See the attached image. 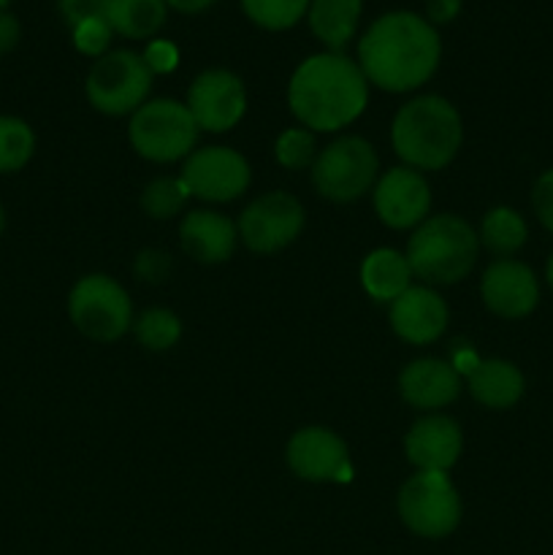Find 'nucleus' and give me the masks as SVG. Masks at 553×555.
Here are the masks:
<instances>
[{
	"label": "nucleus",
	"instance_id": "22",
	"mask_svg": "<svg viewBox=\"0 0 553 555\" xmlns=\"http://www.w3.org/2000/svg\"><path fill=\"white\" fill-rule=\"evenodd\" d=\"M363 0H309L307 22L329 52H342L361 25Z\"/></svg>",
	"mask_w": 553,
	"mask_h": 555
},
{
	"label": "nucleus",
	"instance_id": "10",
	"mask_svg": "<svg viewBox=\"0 0 553 555\" xmlns=\"http://www.w3.org/2000/svg\"><path fill=\"white\" fill-rule=\"evenodd\" d=\"M304 222H307V215H304L301 201L287 190H271L244 206L236 220L239 242L249 253L274 255L301 236Z\"/></svg>",
	"mask_w": 553,
	"mask_h": 555
},
{
	"label": "nucleus",
	"instance_id": "11",
	"mask_svg": "<svg viewBox=\"0 0 553 555\" xmlns=\"http://www.w3.org/2000/svg\"><path fill=\"white\" fill-rule=\"evenodd\" d=\"M179 177L188 184L190 195L204 204H231L249 190L253 171L242 152L233 146H198L182 163Z\"/></svg>",
	"mask_w": 553,
	"mask_h": 555
},
{
	"label": "nucleus",
	"instance_id": "3",
	"mask_svg": "<svg viewBox=\"0 0 553 555\" xmlns=\"http://www.w3.org/2000/svg\"><path fill=\"white\" fill-rule=\"evenodd\" d=\"M464 144V122L448 98L417 95L396 112L390 122V146L401 166L415 171H442Z\"/></svg>",
	"mask_w": 553,
	"mask_h": 555
},
{
	"label": "nucleus",
	"instance_id": "18",
	"mask_svg": "<svg viewBox=\"0 0 553 555\" xmlns=\"http://www.w3.org/2000/svg\"><path fill=\"white\" fill-rule=\"evenodd\" d=\"M464 390V377L453 363L442 358H417L399 374V396L407 406L423 412H439L453 404Z\"/></svg>",
	"mask_w": 553,
	"mask_h": 555
},
{
	"label": "nucleus",
	"instance_id": "39",
	"mask_svg": "<svg viewBox=\"0 0 553 555\" xmlns=\"http://www.w3.org/2000/svg\"><path fill=\"white\" fill-rule=\"evenodd\" d=\"M3 231H5V209L3 204H0V236H3Z\"/></svg>",
	"mask_w": 553,
	"mask_h": 555
},
{
	"label": "nucleus",
	"instance_id": "21",
	"mask_svg": "<svg viewBox=\"0 0 553 555\" xmlns=\"http://www.w3.org/2000/svg\"><path fill=\"white\" fill-rule=\"evenodd\" d=\"M412 269L404 253L394 247H377L363 258L361 287L377 304H394L412 285Z\"/></svg>",
	"mask_w": 553,
	"mask_h": 555
},
{
	"label": "nucleus",
	"instance_id": "2",
	"mask_svg": "<svg viewBox=\"0 0 553 555\" xmlns=\"http://www.w3.org/2000/svg\"><path fill=\"white\" fill-rule=\"evenodd\" d=\"M369 106L361 65L342 52H318L296 65L287 81V108L312 133H339Z\"/></svg>",
	"mask_w": 553,
	"mask_h": 555
},
{
	"label": "nucleus",
	"instance_id": "31",
	"mask_svg": "<svg viewBox=\"0 0 553 555\" xmlns=\"http://www.w3.org/2000/svg\"><path fill=\"white\" fill-rule=\"evenodd\" d=\"M112 0H57V11L65 25L74 30L76 25L87 20H106V11Z\"/></svg>",
	"mask_w": 553,
	"mask_h": 555
},
{
	"label": "nucleus",
	"instance_id": "13",
	"mask_svg": "<svg viewBox=\"0 0 553 555\" xmlns=\"http://www.w3.org/2000/svg\"><path fill=\"white\" fill-rule=\"evenodd\" d=\"M372 206L377 220L390 231H415L432 217V184L415 168H388L374 184Z\"/></svg>",
	"mask_w": 553,
	"mask_h": 555
},
{
	"label": "nucleus",
	"instance_id": "9",
	"mask_svg": "<svg viewBox=\"0 0 553 555\" xmlns=\"http://www.w3.org/2000/svg\"><path fill=\"white\" fill-rule=\"evenodd\" d=\"M152 70L139 52L114 49L92 63L85 79V95L106 117H130L150 101Z\"/></svg>",
	"mask_w": 553,
	"mask_h": 555
},
{
	"label": "nucleus",
	"instance_id": "14",
	"mask_svg": "<svg viewBox=\"0 0 553 555\" xmlns=\"http://www.w3.org/2000/svg\"><path fill=\"white\" fill-rule=\"evenodd\" d=\"M287 469L307 482L350 480L352 461L347 442L325 426H304L285 444Z\"/></svg>",
	"mask_w": 553,
	"mask_h": 555
},
{
	"label": "nucleus",
	"instance_id": "8",
	"mask_svg": "<svg viewBox=\"0 0 553 555\" xmlns=\"http://www.w3.org/2000/svg\"><path fill=\"white\" fill-rule=\"evenodd\" d=\"M68 318L81 336L112 345L133 328V304L114 276L85 274L68 293Z\"/></svg>",
	"mask_w": 553,
	"mask_h": 555
},
{
	"label": "nucleus",
	"instance_id": "15",
	"mask_svg": "<svg viewBox=\"0 0 553 555\" xmlns=\"http://www.w3.org/2000/svg\"><path fill=\"white\" fill-rule=\"evenodd\" d=\"M483 307L502 320H524L540 304V280L524 260L499 258L483 271Z\"/></svg>",
	"mask_w": 553,
	"mask_h": 555
},
{
	"label": "nucleus",
	"instance_id": "7",
	"mask_svg": "<svg viewBox=\"0 0 553 555\" xmlns=\"http://www.w3.org/2000/svg\"><path fill=\"white\" fill-rule=\"evenodd\" d=\"M312 188L331 204H352L372 193L380 179V157L372 141L361 135H339L318 152L312 168Z\"/></svg>",
	"mask_w": 553,
	"mask_h": 555
},
{
	"label": "nucleus",
	"instance_id": "20",
	"mask_svg": "<svg viewBox=\"0 0 553 555\" xmlns=\"http://www.w3.org/2000/svg\"><path fill=\"white\" fill-rule=\"evenodd\" d=\"M464 383L477 404L497 412L515 406L526 393L524 372L507 358H480Z\"/></svg>",
	"mask_w": 553,
	"mask_h": 555
},
{
	"label": "nucleus",
	"instance_id": "5",
	"mask_svg": "<svg viewBox=\"0 0 553 555\" xmlns=\"http://www.w3.org/2000/svg\"><path fill=\"white\" fill-rule=\"evenodd\" d=\"M198 125L182 101L155 98L146 101L139 112L130 114L128 141L136 155L150 163L188 160L198 144Z\"/></svg>",
	"mask_w": 553,
	"mask_h": 555
},
{
	"label": "nucleus",
	"instance_id": "26",
	"mask_svg": "<svg viewBox=\"0 0 553 555\" xmlns=\"http://www.w3.org/2000/svg\"><path fill=\"white\" fill-rule=\"evenodd\" d=\"M36 155V130L14 114H0V173H16Z\"/></svg>",
	"mask_w": 553,
	"mask_h": 555
},
{
	"label": "nucleus",
	"instance_id": "23",
	"mask_svg": "<svg viewBox=\"0 0 553 555\" xmlns=\"http://www.w3.org/2000/svg\"><path fill=\"white\" fill-rule=\"evenodd\" d=\"M168 20L166 0H112L106 22L117 36L130 41H146L163 30Z\"/></svg>",
	"mask_w": 553,
	"mask_h": 555
},
{
	"label": "nucleus",
	"instance_id": "37",
	"mask_svg": "<svg viewBox=\"0 0 553 555\" xmlns=\"http://www.w3.org/2000/svg\"><path fill=\"white\" fill-rule=\"evenodd\" d=\"M217 0H166L168 9L179 11V14H201V11L209 9Z\"/></svg>",
	"mask_w": 553,
	"mask_h": 555
},
{
	"label": "nucleus",
	"instance_id": "29",
	"mask_svg": "<svg viewBox=\"0 0 553 555\" xmlns=\"http://www.w3.org/2000/svg\"><path fill=\"white\" fill-rule=\"evenodd\" d=\"M318 133L301 128H285L274 141V160L280 163L285 171H304V168H312L314 157H318Z\"/></svg>",
	"mask_w": 553,
	"mask_h": 555
},
{
	"label": "nucleus",
	"instance_id": "16",
	"mask_svg": "<svg viewBox=\"0 0 553 555\" xmlns=\"http://www.w3.org/2000/svg\"><path fill=\"white\" fill-rule=\"evenodd\" d=\"M464 453V431L442 412L417 417L404 437V455L415 472H450Z\"/></svg>",
	"mask_w": 553,
	"mask_h": 555
},
{
	"label": "nucleus",
	"instance_id": "1",
	"mask_svg": "<svg viewBox=\"0 0 553 555\" xmlns=\"http://www.w3.org/2000/svg\"><path fill=\"white\" fill-rule=\"evenodd\" d=\"M442 38L426 16L415 11H388L377 16L358 41V60L369 87L404 95L437 74Z\"/></svg>",
	"mask_w": 553,
	"mask_h": 555
},
{
	"label": "nucleus",
	"instance_id": "40",
	"mask_svg": "<svg viewBox=\"0 0 553 555\" xmlns=\"http://www.w3.org/2000/svg\"><path fill=\"white\" fill-rule=\"evenodd\" d=\"M11 5V0H0V11H5Z\"/></svg>",
	"mask_w": 553,
	"mask_h": 555
},
{
	"label": "nucleus",
	"instance_id": "4",
	"mask_svg": "<svg viewBox=\"0 0 553 555\" xmlns=\"http://www.w3.org/2000/svg\"><path fill=\"white\" fill-rule=\"evenodd\" d=\"M407 260L415 280L428 287L459 285L472 274L480 255L477 228L461 215H432L412 231Z\"/></svg>",
	"mask_w": 553,
	"mask_h": 555
},
{
	"label": "nucleus",
	"instance_id": "33",
	"mask_svg": "<svg viewBox=\"0 0 553 555\" xmlns=\"http://www.w3.org/2000/svg\"><path fill=\"white\" fill-rule=\"evenodd\" d=\"M168 271H171V260L160 249H144L136 258V276L141 282H163L168 276Z\"/></svg>",
	"mask_w": 553,
	"mask_h": 555
},
{
	"label": "nucleus",
	"instance_id": "28",
	"mask_svg": "<svg viewBox=\"0 0 553 555\" xmlns=\"http://www.w3.org/2000/svg\"><path fill=\"white\" fill-rule=\"evenodd\" d=\"M239 3L253 25L269 33L291 30L309 11V0H239Z\"/></svg>",
	"mask_w": 553,
	"mask_h": 555
},
{
	"label": "nucleus",
	"instance_id": "32",
	"mask_svg": "<svg viewBox=\"0 0 553 555\" xmlns=\"http://www.w3.org/2000/svg\"><path fill=\"white\" fill-rule=\"evenodd\" d=\"M531 209L537 220L553 236V168L542 171L531 188Z\"/></svg>",
	"mask_w": 553,
	"mask_h": 555
},
{
	"label": "nucleus",
	"instance_id": "24",
	"mask_svg": "<svg viewBox=\"0 0 553 555\" xmlns=\"http://www.w3.org/2000/svg\"><path fill=\"white\" fill-rule=\"evenodd\" d=\"M477 238H480L483 249L497 255V260L513 258L529 242V225H526L524 215L515 211L513 206H493L483 215Z\"/></svg>",
	"mask_w": 553,
	"mask_h": 555
},
{
	"label": "nucleus",
	"instance_id": "36",
	"mask_svg": "<svg viewBox=\"0 0 553 555\" xmlns=\"http://www.w3.org/2000/svg\"><path fill=\"white\" fill-rule=\"evenodd\" d=\"M461 3H464V0H428L426 20L432 22L434 27L448 25V22H453L455 16H459Z\"/></svg>",
	"mask_w": 553,
	"mask_h": 555
},
{
	"label": "nucleus",
	"instance_id": "34",
	"mask_svg": "<svg viewBox=\"0 0 553 555\" xmlns=\"http://www.w3.org/2000/svg\"><path fill=\"white\" fill-rule=\"evenodd\" d=\"M141 57H144V63L150 65L152 76L171 74V70L179 65L177 47H173L171 41H160V38H157V41H150V47H146V52L141 54Z\"/></svg>",
	"mask_w": 553,
	"mask_h": 555
},
{
	"label": "nucleus",
	"instance_id": "35",
	"mask_svg": "<svg viewBox=\"0 0 553 555\" xmlns=\"http://www.w3.org/2000/svg\"><path fill=\"white\" fill-rule=\"evenodd\" d=\"M20 38H22L20 20H16L9 9L0 11V57L9 52H14L16 43H20Z\"/></svg>",
	"mask_w": 553,
	"mask_h": 555
},
{
	"label": "nucleus",
	"instance_id": "6",
	"mask_svg": "<svg viewBox=\"0 0 553 555\" xmlns=\"http://www.w3.org/2000/svg\"><path fill=\"white\" fill-rule=\"evenodd\" d=\"M401 526L421 540H445L464 518L459 488L448 472H415L396 493Z\"/></svg>",
	"mask_w": 553,
	"mask_h": 555
},
{
	"label": "nucleus",
	"instance_id": "17",
	"mask_svg": "<svg viewBox=\"0 0 553 555\" xmlns=\"http://www.w3.org/2000/svg\"><path fill=\"white\" fill-rule=\"evenodd\" d=\"M388 320L401 341L423 347L448 331L450 312L437 287L410 285L394 304H388Z\"/></svg>",
	"mask_w": 553,
	"mask_h": 555
},
{
	"label": "nucleus",
	"instance_id": "27",
	"mask_svg": "<svg viewBox=\"0 0 553 555\" xmlns=\"http://www.w3.org/2000/svg\"><path fill=\"white\" fill-rule=\"evenodd\" d=\"M133 336L144 350L150 352H166L179 345L182 339V320L177 312L163 307H152L133 318Z\"/></svg>",
	"mask_w": 553,
	"mask_h": 555
},
{
	"label": "nucleus",
	"instance_id": "19",
	"mask_svg": "<svg viewBox=\"0 0 553 555\" xmlns=\"http://www.w3.org/2000/svg\"><path fill=\"white\" fill-rule=\"evenodd\" d=\"M179 244L195 263L220 266L236 253V222L215 209H190L179 222Z\"/></svg>",
	"mask_w": 553,
	"mask_h": 555
},
{
	"label": "nucleus",
	"instance_id": "38",
	"mask_svg": "<svg viewBox=\"0 0 553 555\" xmlns=\"http://www.w3.org/2000/svg\"><path fill=\"white\" fill-rule=\"evenodd\" d=\"M545 282H548V287L553 291V253H551V258H548V263H545Z\"/></svg>",
	"mask_w": 553,
	"mask_h": 555
},
{
	"label": "nucleus",
	"instance_id": "25",
	"mask_svg": "<svg viewBox=\"0 0 553 555\" xmlns=\"http://www.w3.org/2000/svg\"><path fill=\"white\" fill-rule=\"evenodd\" d=\"M190 190L184 179L179 177H155L141 190V211L152 220H173L177 215H184L190 204Z\"/></svg>",
	"mask_w": 553,
	"mask_h": 555
},
{
	"label": "nucleus",
	"instance_id": "30",
	"mask_svg": "<svg viewBox=\"0 0 553 555\" xmlns=\"http://www.w3.org/2000/svg\"><path fill=\"white\" fill-rule=\"evenodd\" d=\"M114 30L106 20H87L74 27V47L87 57H103L108 52Z\"/></svg>",
	"mask_w": 553,
	"mask_h": 555
},
{
	"label": "nucleus",
	"instance_id": "12",
	"mask_svg": "<svg viewBox=\"0 0 553 555\" xmlns=\"http://www.w3.org/2000/svg\"><path fill=\"white\" fill-rule=\"evenodd\" d=\"M184 106L201 133H228L247 114V87L233 70L206 68L190 85Z\"/></svg>",
	"mask_w": 553,
	"mask_h": 555
}]
</instances>
